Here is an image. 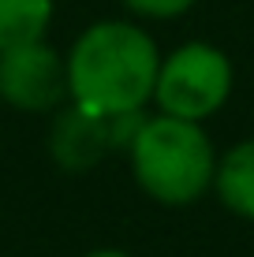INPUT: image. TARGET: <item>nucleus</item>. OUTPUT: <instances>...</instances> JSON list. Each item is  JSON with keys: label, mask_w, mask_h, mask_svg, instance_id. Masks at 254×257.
<instances>
[{"label": "nucleus", "mask_w": 254, "mask_h": 257, "mask_svg": "<svg viewBox=\"0 0 254 257\" xmlns=\"http://www.w3.org/2000/svg\"><path fill=\"white\" fill-rule=\"evenodd\" d=\"M124 153L135 187L161 209H191L213 190L217 146L206 123L150 108L135 123Z\"/></svg>", "instance_id": "2"}, {"label": "nucleus", "mask_w": 254, "mask_h": 257, "mask_svg": "<svg viewBox=\"0 0 254 257\" xmlns=\"http://www.w3.org/2000/svg\"><path fill=\"white\" fill-rule=\"evenodd\" d=\"M82 257H135V253L120 250V246H98V250H86Z\"/></svg>", "instance_id": "9"}, {"label": "nucleus", "mask_w": 254, "mask_h": 257, "mask_svg": "<svg viewBox=\"0 0 254 257\" xmlns=\"http://www.w3.org/2000/svg\"><path fill=\"white\" fill-rule=\"evenodd\" d=\"M131 15L138 19H150V23H168V19H180L187 15L198 0H120Z\"/></svg>", "instance_id": "8"}, {"label": "nucleus", "mask_w": 254, "mask_h": 257, "mask_svg": "<svg viewBox=\"0 0 254 257\" xmlns=\"http://www.w3.org/2000/svg\"><path fill=\"white\" fill-rule=\"evenodd\" d=\"M0 104L19 116H52L67 104V60L49 38L0 52Z\"/></svg>", "instance_id": "4"}, {"label": "nucleus", "mask_w": 254, "mask_h": 257, "mask_svg": "<svg viewBox=\"0 0 254 257\" xmlns=\"http://www.w3.org/2000/svg\"><path fill=\"white\" fill-rule=\"evenodd\" d=\"M67 101L105 119L150 112L161 49L153 34L127 19L90 23L64 52Z\"/></svg>", "instance_id": "1"}, {"label": "nucleus", "mask_w": 254, "mask_h": 257, "mask_svg": "<svg viewBox=\"0 0 254 257\" xmlns=\"http://www.w3.org/2000/svg\"><path fill=\"white\" fill-rule=\"evenodd\" d=\"M209 194L232 216L254 224V135L239 138L224 153H217V172H213V190Z\"/></svg>", "instance_id": "6"}, {"label": "nucleus", "mask_w": 254, "mask_h": 257, "mask_svg": "<svg viewBox=\"0 0 254 257\" xmlns=\"http://www.w3.org/2000/svg\"><path fill=\"white\" fill-rule=\"evenodd\" d=\"M146 112L138 116H120V119H105V116H94V112L78 108V104H60L52 112V123H49V157L60 172L67 175H86L94 172L109 153L127 146L135 123L142 119Z\"/></svg>", "instance_id": "5"}, {"label": "nucleus", "mask_w": 254, "mask_h": 257, "mask_svg": "<svg viewBox=\"0 0 254 257\" xmlns=\"http://www.w3.org/2000/svg\"><path fill=\"white\" fill-rule=\"evenodd\" d=\"M232 86L235 67L228 52L213 41H183L172 52H161L150 108L187 123H209L228 104Z\"/></svg>", "instance_id": "3"}, {"label": "nucleus", "mask_w": 254, "mask_h": 257, "mask_svg": "<svg viewBox=\"0 0 254 257\" xmlns=\"http://www.w3.org/2000/svg\"><path fill=\"white\" fill-rule=\"evenodd\" d=\"M52 0H0V52L49 38Z\"/></svg>", "instance_id": "7"}]
</instances>
